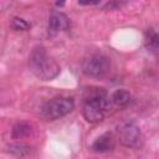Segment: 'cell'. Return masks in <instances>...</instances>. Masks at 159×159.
Wrapping results in <instances>:
<instances>
[{
    "instance_id": "1",
    "label": "cell",
    "mask_w": 159,
    "mask_h": 159,
    "mask_svg": "<svg viewBox=\"0 0 159 159\" xmlns=\"http://www.w3.org/2000/svg\"><path fill=\"white\" fill-rule=\"evenodd\" d=\"M29 68L37 78L42 81H51L60 73V66L47 55L45 47L41 45L32 48L29 57Z\"/></svg>"
},
{
    "instance_id": "2",
    "label": "cell",
    "mask_w": 159,
    "mask_h": 159,
    "mask_svg": "<svg viewBox=\"0 0 159 159\" xmlns=\"http://www.w3.org/2000/svg\"><path fill=\"white\" fill-rule=\"evenodd\" d=\"M112 102L107 97V93L102 88H96L91 91L83 101L82 113L87 122L98 123L103 120L104 116L111 111Z\"/></svg>"
},
{
    "instance_id": "3",
    "label": "cell",
    "mask_w": 159,
    "mask_h": 159,
    "mask_svg": "<svg viewBox=\"0 0 159 159\" xmlns=\"http://www.w3.org/2000/svg\"><path fill=\"white\" fill-rule=\"evenodd\" d=\"M75 108V102L70 97H56L48 101L43 108L42 113L43 117L48 120H55L58 118L65 117Z\"/></svg>"
},
{
    "instance_id": "4",
    "label": "cell",
    "mask_w": 159,
    "mask_h": 159,
    "mask_svg": "<svg viewBox=\"0 0 159 159\" xmlns=\"http://www.w3.org/2000/svg\"><path fill=\"white\" fill-rule=\"evenodd\" d=\"M111 61L102 53H93L82 62V71L89 77H103L109 72Z\"/></svg>"
},
{
    "instance_id": "5",
    "label": "cell",
    "mask_w": 159,
    "mask_h": 159,
    "mask_svg": "<svg viewBox=\"0 0 159 159\" xmlns=\"http://www.w3.org/2000/svg\"><path fill=\"white\" fill-rule=\"evenodd\" d=\"M118 138L120 144L127 148H138L142 145L143 142L140 129L133 122L123 123L118 128Z\"/></svg>"
},
{
    "instance_id": "6",
    "label": "cell",
    "mask_w": 159,
    "mask_h": 159,
    "mask_svg": "<svg viewBox=\"0 0 159 159\" xmlns=\"http://www.w3.org/2000/svg\"><path fill=\"white\" fill-rule=\"evenodd\" d=\"M70 26V20L68 17L60 11H53L48 19V34L50 35H56L60 31H63L68 29Z\"/></svg>"
},
{
    "instance_id": "7",
    "label": "cell",
    "mask_w": 159,
    "mask_h": 159,
    "mask_svg": "<svg viewBox=\"0 0 159 159\" xmlns=\"http://www.w3.org/2000/svg\"><path fill=\"white\" fill-rule=\"evenodd\" d=\"M114 144H116V140H114L113 134L104 133L93 142V144L91 145V150L94 153H107V152L113 150Z\"/></svg>"
},
{
    "instance_id": "8",
    "label": "cell",
    "mask_w": 159,
    "mask_h": 159,
    "mask_svg": "<svg viewBox=\"0 0 159 159\" xmlns=\"http://www.w3.org/2000/svg\"><path fill=\"white\" fill-rule=\"evenodd\" d=\"M130 93L125 89H117L116 92H113L112 97H111V102L112 104L114 106H118V107H125L127 104H129L130 102Z\"/></svg>"
},
{
    "instance_id": "9",
    "label": "cell",
    "mask_w": 159,
    "mask_h": 159,
    "mask_svg": "<svg viewBox=\"0 0 159 159\" xmlns=\"http://www.w3.org/2000/svg\"><path fill=\"white\" fill-rule=\"evenodd\" d=\"M30 132H31V127L25 122H20L14 125V128L11 130V137L14 139H21V138L27 137L30 134Z\"/></svg>"
},
{
    "instance_id": "10",
    "label": "cell",
    "mask_w": 159,
    "mask_h": 159,
    "mask_svg": "<svg viewBox=\"0 0 159 159\" xmlns=\"http://www.w3.org/2000/svg\"><path fill=\"white\" fill-rule=\"evenodd\" d=\"M159 46V40H158V35L153 29H148V31L145 32V47L149 51L155 52L158 50Z\"/></svg>"
},
{
    "instance_id": "11",
    "label": "cell",
    "mask_w": 159,
    "mask_h": 159,
    "mask_svg": "<svg viewBox=\"0 0 159 159\" xmlns=\"http://www.w3.org/2000/svg\"><path fill=\"white\" fill-rule=\"evenodd\" d=\"M7 152L12 155H16V157H25V155H29L31 153V148L27 147V145H10L7 147Z\"/></svg>"
},
{
    "instance_id": "12",
    "label": "cell",
    "mask_w": 159,
    "mask_h": 159,
    "mask_svg": "<svg viewBox=\"0 0 159 159\" xmlns=\"http://www.w3.org/2000/svg\"><path fill=\"white\" fill-rule=\"evenodd\" d=\"M12 27L17 31H27L30 29V24L26 22L24 19H20V17H15L12 20Z\"/></svg>"
},
{
    "instance_id": "13",
    "label": "cell",
    "mask_w": 159,
    "mask_h": 159,
    "mask_svg": "<svg viewBox=\"0 0 159 159\" xmlns=\"http://www.w3.org/2000/svg\"><path fill=\"white\" fill-rule=\"evenodd\" d=\"M78 2L82 5H94V4H98L99 0H78Z\"/></svg>"
}]
</instances>
